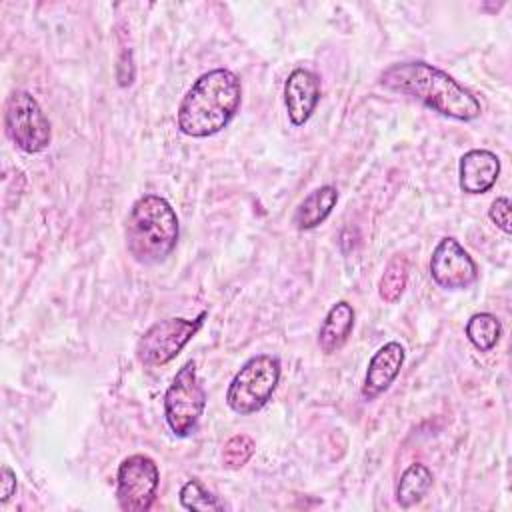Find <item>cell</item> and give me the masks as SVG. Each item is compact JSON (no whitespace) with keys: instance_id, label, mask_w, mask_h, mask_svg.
Listing matches in <instances>:
<instances>
[{"instance_id":"4fadbf2b","label":"cell","mask_w":512,"mask_h":512,"mask_svg":"<svg viewBox=\"0 0 512 512\" xmlns=\"http://www.w3.org/2000/svg\"><path fill=\"white\" fill-rule=\"evenodd\" d=\"M352 328H354V308L348 302H336L328 310L320 326V332H318L320 350L324 354H334L336 350H340L348 342Z\"/></svg>"},{"instance_id":"9a60e30c","label":"cell","mask_w":512,"mask_h":512,"mask_svg":"<svg viewBox=\"0 0 512 512\" xmlns=\"http://www.w3.org/2000/svg\"><path fill=\"white\" fill-rule=\"evenodd\" d=\"M432 480H434V476L426 464H420V462L410 464L400 474V480L396 484V502L402 508H410V506L418 504L430 490Z\"/></svg>"},{"instance_id":"5bb4252c","label":"cell","mask_w":512,"mask_h":512,"mask_svg":"<svg viewBox=\"0 0 512 512\" xmlns=\"http://www.w3.org/2000/svg\"><path fill=\"white\" fill-rule=\"evenodd\" d=\"M338 202V190L334 186H320L312 190L294 212V226L298 230H312L320 226Z\"/></svg>"},{"instance_id":"8992f818","label":"cell","mask_w":512,"mask_h":512,"mask_svg":"<svg viewBox=\"0 0 512 512\" xmlns=\"http://www.w3.org/2000/svg\"><path fill=\"white\" fill-rule=\"evenodd\" d=\"M206 408V390L198 380L196 362L188 360L164 394V418L174 436H190Z\"/></svg>"},{"instance_id":"ba28073f","label":"cell","mask_w":512,"mask_h":512,"mask_svg":"<svg viewBox=\"0 0 512 512\" xmlns=\"http://www.w3.org/2000/svg\"><path fill=\"white\" fill-rule=\"evenodd\" d=\"M160 484L158 464L146 454L124 458L116 474V500L124 512H146L156 500Z\"/></svg>"},{"instance_id":"8fae6325","label":"cell","mask_w":512,"mask_h":512,"mask_svg":"<svg viewBox=\"0 0 512 512\" xmlns=\"http://www.w3.org/2000/svg\"><path fill=\"white\" fill-rule=\"evenodd\" d=\"M404 358H406V352L400 342L392 340L380 346L368 362L364 384H362V398L370 402L378 398L382 392H386L390 384L396 380V376L400 374Z\"/></svg>"},{"instance_id":"277c9868","label":"cell","mask_w":512,"mask_h":512,"mask_svg":"<svg viewBox=\"0 0 512 512\" xmlns=\"http://www.w3.org/2000/svg\"><path fill=\"white\" fill-rule=\"evenodd\" d=\"M278 382L280 360L272 354L252 356L232 378L226 390V404L236 414H254L272 398Z\"/></svg>"},{"instance_id":"e0dca14e","label":"cell","mask_w":512,"mask_h":512,"mask_svg":"<svg viewBox=\"0 0 512 512\" xmlns=\"http://www.w3.org/2000/svg\"><path fill=\"white\" fill-rule=\"evenodd\" d=\"M408 284V260L402 254H396L386 264L382 278L378 282V294L384 302L394 304L400 300Z\"/></svg>"},{"instance_id":"9c48e42d","label":"cell","mask_w":512,"mask_h":512,"mask_svg":"<svg viewBox=\"0 0 512 512\" xmlns=\"http://www.w3.org/2000/svg\"><path fill=\"white\" fill-rule=\"evenodd\" d=\"M430 276L446 290H464L478 278V266L464 246L452 238H442L430 256Z\"/></svg>"},{"instance_id":"30bf717a","label":"cell","mask_w":512,"mask_h":512,"mask_svg":"<svg viewBox=\"0 0 512 512\" xmlns=\"http://www.w3.org/2000/svg\"><path fill=\"white\" fill-rule=\"evenodd\" d=\"M320 102V80L306 68H296L284 82V104L294 126H304Z\"/></svg>"},{"instance_id":"2e32d148","label":"cell","mask_w":512,"mask_h":512,"mask_svg":"<svg viewBox=\"0 0 512 512\" xmlns=\"http://www.w3.org/2000/svg\"><path fill=\"white\" fill-rule=\"evenodd\" d=\"M502 336L500 320L490 312H476L466 322V338L480 352L492 350Z\"/></svg>"},{"instance_id":"7a4b0ae2","label":"cell","mask_w":512,"mask_h":512,"mask_svg":"<svg viewBox=\"0 0 512 512\" xmlns=\"http://www.w3.org/2000/svg\"><path fill=\"white\" fill-rule=\"evenodd\" d=\"M240 78L228 68H214L202 74L184 94L176 124L178 130L192 138H208L230 124L240 110Z\"/></svg>"},{"instance_id":"d6986e66","label":"cell","mask_w":512,"mask_h":512,"mask_svg":"<svg viewBox=\"0 0 512 512\" xmlns=\"http://www.w3.org/2000/svg\"><path fill=\"white\" fill-rule=\"evenodd\" d=\"M254 450H256V444L250 436L234 434L232 438H228V442L222 448V464L228 470H238L252 458Z\"/></svg>"},{"instance_id":"6da1fadb","label":"cell","mask_w":512,"mask_h":512,"mask_svg":"<svg viewBox=\"0 0 512 512\" xmlns=\"http://www.w3.org/2000/svg\"><path fill=\"white\" fill-rule=\"evenodd\" d=\"M380 86L410 96L434 112L470 122L482 114L480 100L444 70L428 62H398L378 76Z\"/></svg>"},{"instance_id":"ac0fdd59","label":"cell","mask_w":512,"mask_h":512,"mask_svg":"<svg viewBox=\"0 0 512 512\" xmlns=\"http://www.w3.org/2000/svg\"><path fill=\"white\" fill-rule=\"evenodd\" d=\"M180 504L186 510H196V512H216V510H224V504L210 494L198 480H188L182 488H180Z\"/></svg>"},{"instance_id":"3957f363","label":"cell","mask_w":512,"mask_h":512,"mask_svg":"<svg viewBox=\"0 0 512 512\" xmlns=\"http://www.w3.org/2000/svg\"><path fill=\"white\" fill-rule=\"evenodd\" d=\"M126 248L140 264H156L176 248L178 216L158 194L140 196L126 218Z\"/></svg>"},{"instance_id":"7c38bea8","label":"cell","mask_w":512,"mask_h":512,"mask_svg":"<svg viewBox=\"0 0 512 512\" xmlns=\"http://www.w3.org/2000/svg\"><path fill=\"white\" fill-rule=\"evenodd\" d=\"M500 174V158L484 148L468 150L458 164L460 188L466 194H484L488 192Z\"/></svg>"},{"instance_id":"5b68a950","label":"cell","mask_w":512,"mask_h":512,"mask_svg":"<svg viewBox=\"0 0 512 512\" xmlns=\"http://www.w3.org/2000/svg\"><path fill=\"white\" fill-rule=\"evenodd\" d=\"M4 130L10 142L26 154L44 152L52 140V128L46 114L26 90H14L6 98Z\"/></svg>"},{"instance_id":"ffe728a7","label":"cell","mask_w":512,"mask_h":512,"mask_svg":"<svg viewBox=\"0 0 512 512\" xmlns=\"http://www.w3.org/2000/svg\"><path fill=\"white\" fill-rule=\"evenodd\" d=\"M488 216H490V220H492L504 234H510V232H512V224H510V200H508L506 196H500V198H496V200L490 204Z\"/></svg>"},{"instance_id":"52a82bcc","label":"cell","mask_w":512,"mask_h":512,"mask_svg":"<svg viewBox=\"0 0 512 512\" xmlns=\"http://www.w3.org/2000/svg\"><path fill=\"white\" fill-rule=\"evenodd\" d=\"M208 312H200L196 318H166L152 324L136 344L138 360L148 366H164L174 360L182 348L192 340V336L202 328Z\"/></svg>"},{"instance_id":"44dd1931","label":"cell","mask_w":512,"mask_h":512,"mask_svg":"<svg viewBox=\"0 0 512 512\" xmlns=\"http://www.w3.org/2000/svg\"><path fill=\"white\" fill-rule=\"evenodd\" d=\"M16 492V474L8 468L2 466V490H0V502H8Z\"/></svg>"}]
</instances>
